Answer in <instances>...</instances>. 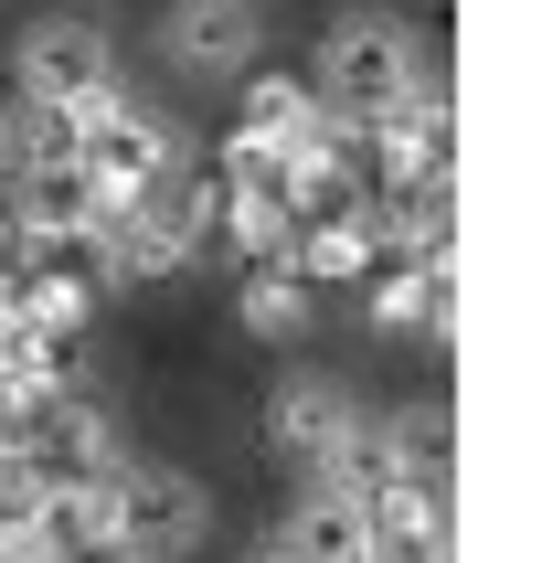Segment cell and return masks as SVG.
<instances>
[{
  "label": "cell",
  "mask_w": 542,
  "mask_h": 563,
  "mask_svg": "<svg viewBox=\"0 0 542 563\" xmlns=\"http://www.w3.org/2000/svg\"><path fill=\"white\" fill-rule=\"evenodd\" d=\"M319 128H330V118H319V96L298 86V75H255V86H245V139H266L277 159L309 150Z\"/></svg>",
  "instance_id": "obj_10"
},
{
  "label": "cell",
  "mask_w": 542,
  "mask_h": 563,
  "mask_svg": "<svg viewBox=\"0 0 542 563\" xmlns=\"http://www.w3.org/2000/svg\"><path fill=\"white\" fill-rule=\"evenodd\" d=\"M414 86H425V43H414L405 11H341L309 54V96H319V118H341V128L394 118Z\"/></svg>",
  "instance_id": "obj_1"
},
{
  "label": "cell",
  "mask_w": 542,
  "mask_h": 563,
  "mask_svg": "<svg viewBox=\"0 0 542 563\" xmlns=\"http://www.w3.org/2000/svg\"><path fill=\"white\" fill-rule=\"evenodd\" d=\"M362 437V405H351L341 383L330 373H298V383H277V405H266V446H277V457H298V468H330V457H341V446Z\"/></svg>",
  "instance_id": "obj_6"
},
{
  "label": "cell",
  "mask_w": 542,
  "mask_h": 563,
  "mask_svg": "<svg viewBox=\"0 0 542 563\" xmlns=\"http://www.w3.org/2000/svg\"><path fill=\"white\" fill-rule=\"evenodd\" d=\"M245 563H298V553H287V542H277V532H266V542H255V553H245Z\"/></svg>",
  "instance_id": "obj_14"
},
{
  "label": "cell",
  "mask_w": 542,
  "mask_h": 563,
  "mask_svg": "<svg viewBox=\"0 0 542 563\" xmlns=\"http://www.w3.org/2000/svg\"><path fill=\"white\" fill-rule=\"evenodd\" d=\"M287 553L298 563H383V542H373V521H362V500L351 489H330V478H309L298 489V510H287Z\"/></svg>",
  "instance_id": "obj_7"
},
{
  "label": "cell",
  "mask_w": 542,
  "mask_h": 563,
  "mask_svg": "<svg viewBox=\"0 0 542 563\" xmlns=\"http://www.w3.org/2000/svg\"><path fill=\"white\" fill-rule=\"evenodd\" d=\"M234 319H245L255 341L298 330V319H309V277H298L287 255H255V266H245V287H234Z\"/></svg>",
  "instance_id": "obj_11"
},
{
  "label": "cell",
  "mask_w": 542,
  "mask_h": 563,
  "mask_svg": "<svg viewBox=\"0 0 542 563\" xmlns=\"http://www.w3.org/2000/svg\"><path fill=\"white\" fill-rule=\"evenodd\" d=\"M75 170H86L107 202H128V191H150V181H170V170H181V139H170L150 107H128V96L107 86V96H86V107H75Z\"/></svg>",
  "instance_id": "obj_3"
},
{
  "label": "cell",
  "mask_w": 542,
  "mask_h": 563,
  "mask_svg": "<svg viewBox=\"0 0 542 563\" xmlns=\"http://www.w3.org/2000/svg\"><path fill=\"white\" fill-rule=\"evenodd\" d=\"M11 266H22V234H11V213H0V287H11Z\"/></svg>",
  "instance_id": "obj_13"
},
{
  "label": "cell",
  "mask_w": 542,
  "mask_h": 563,
  "mask_svg": "<svg viewBox=\"0 0 542 563\" xmlns=\"http://www.w3.org/2000/svg\"><path fill=\"white\" fill-rule=\"evenodd\" d=\"M394 563H457V553H446V542H425V553H394Z\"/></svg>",
  "instance_id": "obj_15"
},
{
  "label": "cell",
  "mask_w": 542,
  "mask_h": 563,
  "mask_svg": "<svg viewBox=\"0 0 542 563\" xmlns=\"http://www.w3.org/2000/svg\"><path fill=\"white\" fill-rule=\"evenodd\" d=\"M383 468L414 478V489H446V457H457V437H446V405H405L394 426H373Z\"/></svg>",
  "instance_id": "obj_9"
},
{
  "label": "cell",
  "mask_w": 542,
  "mask_h": 563,
  "mask_svg": "<svg viewBox=\"0 0 542 563\" xmlns=\"http://www.w3.org/2000/svg\"><path fill=\"white\" fill-rule=\"evenodd\" d=\"M202 532H213L202 478L159 468V457H128V468H107V489H96V553H118V563H181Z\"/></svg>",
  "instance_id": "obj_2"
},
{
  "label": "cell",
  "mask_w": 542,
  "mask_h": 563,
  "mask_svg": "<svg viewBox=\"0 0 542 563\" xmlns=\"http://www.w3.org/2000/svg\"><path fill=\"white\" fill-rule=\"evenodd\" d=\"M0 213H11L22 245H86L96 213H107V191L86 170H22V202H0Z\"/></svg>",
  "instance_id": "obj_8"
},
{
  "label": "cell",
  "mask_w": 542,
  "mask_h": 563,
  "mask_svg": "<svg viewBox=\"0 0 542 563\" xmlns=\"http://www.w3.org/2000/svg\"><path fill=\"white\" fill-rule=\"evenodd\" d=\"M0 170H11V107H0Z\"/></svg>",
  "instance_id": "obj_16"
},
{
  "label": "cell",
  "mask_w": 542,
  "mask_h": 563,
  "mask_svg": "<svg viewBox=\"0 0 542 563\" xmlns=\"http://www.w3.org/2000/svg\"><path fill=\"white\" fill-rule=\"evenodd\" d=\"M266 22H255V0H170L159 11V54L181 64L191 86H223V75H245Z\"/></svg>",
  "instance_id": "obj_5"
},
{
  "label": "cell",
  "mask_w": 542,
  "mask_h": 563,
  "mask_svg": "<svg viewBox=\"0 0 542 563\" xmlns=\"http://www.w3.org/2000/svg\"><path fill=\"white\" fill-rule=\"evenodd\" d=\"M373 319L383 330H446V266H394L373 287Z\"/></svg>",
  "instance_id": "obj_12"
},
{
  "label": "cell",
  "mask_w": 542,
  "mask_h": 563,
  "mask_svg": "<svg viewBox=\"0 0 542 563\" xmlns=\"http://www.w3.org/2000/svg\"><path fill=\"white\" fill-rule=\"evenodd\" d=\"M11 75H22V107H86L118 86V43L96 22H32L11 43Z\"/></svg>",
  "instance_id": "obj_4"
}]
</instances>
